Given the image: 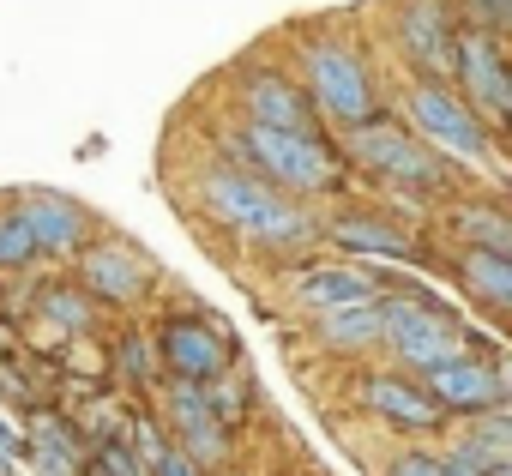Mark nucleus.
<instances>
[{
  "label": "nucleus",
  "instance_id": "obj_1",
  "mask_svg": "<svg viewBox=\"0 0 512 476\" xmlns=\"http://www.w3.org/2000/svg\"><path fill=\"white\" fill-rule=\"evenodd\" d=\"M187 193H193V211L211 229H223L229 242H241L253 254L290 260V254H314L326 242V217L314 211V199L284 193L278 181H266L260 169L235 163L229 151L205 157Z\"/></svg>",
  "mask_w": 512,
  "mask_h": 476
},
{
  "label": "nucleus",
  "instance_id": "obj_2",
  "mask_svg": "<svg viewBox=\"0 0 512 476\" xmlns=\"http://www.w3.org/2000/svg\"><path fill=\"white\" fill-rule=\"evenodd\" d=\"M235 163L260 169L266 181H278L284 193L296 199H338L356 169L344 157V139L338 133H296V127H253V121H235L223 127V145Z\"/></svg>",
  "mask_w": 512,
  "mask_h": 476
},
{
  "label": "nucleus",
  "instance_id": "obj_3",
  "mask_svg": "<svg viewBox=\"0 0 512 476\" xmlns=\"http://www.w3.org/2000/svg\"><path fill=\"white\" fill-rule=\"evenodd\" d=\"M290 61H296V73H302V85H308V97H314V109L332 133H350V127L386 115L374 67L344 31H302Z\"/></svg>",
  "mask_w": 512,
  "mask_h": 476
},
{
  "label": "nucleus",
  "instance_id": "obj_4",
  "mask_svg": "<svg viewBox=\"0 0 512 476\" xmlns=\"http://www.w3.org/2000/svg\"><path fill=\"white\" fill-rule=\"evenodd\" d=\"M338 139H344L350 169L368 175V181H380L386 193H428V199H440V193L458 187V163L440 157L404 115H398V121H392V115H374V121L350 127V133H338Z\"/></svg>",
  "mask_w": 512,
  "mask_h": 476
},
{
  "label": "nucleus",
  "instance_id": "obj_5",
  "mask_svg": "<svg viewBox=\"0 0 512 476\" xmlns=\"http://www.w3.org/2000/svg\"><path fill=\"white\" fill-rule=\"evenodd\" d=\"M398 115L458 169H488L494 163V127L470 109L464 91H452L446 79H410L398 97Z\"/></svg>",
  "mask_w": 512,
  "mask_h": 476
},
{
  "label": "nucleus",
  "instance_id": "obj_6",
  "mask_svg": "<svg viewBox=\"0 0 512 476\" xmlns=\"http://www.w3.org/2000/svg\"><path fill=\"white\" fill-rule=\"evenodd\" d=\"M380 314H386V356L410 374H434L440 362L452 356H470V332L422 290H398L386 284L380 296Z\"/></svg>",
  "mask_w": 512,
  "mask_h": 476
},
{
  "label": "nucleus",
  "instance_id": "obj_7",
  "mask_svg": "<svg viewBox=\"0 0 512 476\" xmlns=\"http://www.w3.org/2000/svg\"><path fill=\"white\" fill-rule=\"evenodd\" d=\"M392 43L416 79L458 85V49H464L458 0H392Z\"/></svg>",
  "mask_w": 512,
  "mask_h": 476
},
{
  "label": "nucleus",
  "instance_id": "obj_8",
  "mask_svg": "<svg viewBox=\"0 0 512 476\" xmlns=\"http://www.w3.org/2000/svg\"><path fill=\"white\" fill-rule=\"evenodd\" d=\"M157 416L169 422L175 446H181L205 476H223V470L235 464V428L217 416L205 380H175V374H169V380L157 386Z\"/></svg>",
  "mask_w": 512,
  "mask_h": 476
},
{
  "label": "nucleus",
  "instance_id": "obj_9",
  "mask_svg": "<svg viewBox=\"0 0 512 476\" xmlns=\"http://www.w3.org/2000/svg\"><path fill=\"white\" fill-rule=\"evenodd\" d=\"M235 121L253 127H296V133H332L302 85L296 67H272V61H247L235 73Z\"/></svg>",
  "mask_w": 512,
  "mask_h": 476
},
{
  "label": "nucleus",
  "instance_id": "obj_10",
  "mask_svg": "<svg viewBox=\"0 0 512 476\" xmlns=\"http://www.w3.org/2000/svg\"><path fill=\"white\" fill-rule=\"evenodd\" d=\"M356 404L380 422V428H392V434H440L446 422H452V410L434 398V386L422 380V374H410V368H368L362 380H356Z\"/></svg>",
  "mask_w": 512,
  "mask_h": 476
},
{
  "label": "nucleus",
  "instance_id": "obj_11",
  "mask_svg": "<svg viewBox=\"0 0 512 476\" xmlns=\"http://www.w3.org/2000/svg\"><path fill=\"white\" fill-rule=\"evenodd\" d=\"M73 278L103 302V308H121V314H133L151 290H157V260L139 248V242H127V235H97V242L79 254V266H73Z\"/></svg>",
  "mask_w": 512,
  "mask_h": 476
},
{
  "label": "nucleus",
  "instance_id": "obj_12",
  "mask_svg": "<svg viewBox=\"0 0 512 476\" xmlns=\"http://www.w3.org/2000/svg\"><path fill=\"white\" fill-rule=\"evenodd\" d=\"M380 296H386V278L362 260H296L290 278H284V302L308 320L338 314V308H362V302H380Z\"/></svg>",
  "mask_w": 512,
  "mask_h": 476
},
{
  "label": "nucleus",
  "instance_id": "obj_13",
  "mask_svg": "<svg viewBox=\"0 0 512 476\" xmlns=\"http://www.w3.org/2000/svg\"><path fill=\"white\" fill-rule=\"evenodd\" d=\"M458 91L470 97V109H476L500 139H512V49H506V37H488V31H470V25H464Z\"/></svg>",
  "mask_w": 512,
  "mask_h": 476
},
{
  "label": "nucleus",
  "instance_id": "obj_14",
  "mask_svg": "<svg viewBox=\"0 0 512 476\" xmlns=\"http://www.w3.org/2000/svg\"><path fill=\"white\" fill-rule=\"evenodd\" d=\"M157 350H163V368L175 380H223L235 362V338L211 320V314H163L157 320Z\"/></svg>",
  "mask_w": 512,
  "mask_h": 476
},
{
  "label": "nucleus",
  "instance_id": "obj_15",
  "mask_svg": "<svg viewBox=\"0 0 512 476\" xmlns=\"http://www.w3.org/2000/svg\"><path fill=\"white\" fill-rule=\"evenodd\" d=\"M13 199H19V211L31 217V229H37L49 266H79V254L103 235V223L91 217V205H79V199L61 193V187H25V193H13Z\"/></svg>",
  "mask_w": 512,
  "mask_h": 476
},
{
  "label": "nucleus",
  "instance_id": "obj_16",
  "mask_svg": "<svg viewBox=\"0 0 512 476\" xmlns=\"http://www.w3.org/2000/svg\"><path fill=\"white\" fill-rule=\"evenodd\" d=\"M91 452L97 446L79 428V416H61L49 404H37L25 416V464H31V476H85Z\"/></svg>",
  "mask_w": 512,
  "mask_h": 476
},
{
  "label": "nucleus",
  "instance_id": "obj_17",
  "mask_svg": "<svg viewBox=\"0 0 512 476\" xmlns=\"http://www.w3.org/2000/svg\"><path fill=\"white\" fill-rule=\"evenodd\" d=\"M422 380L434 386V398H440L452 416H488V410L512 404V398H506V380H500V362H488V356H452V362H440V368L422 374Z\"/></svg>",
  "mask_w": 512,
  "mask_h": 476
},
{
  "label": "nucleus",
  "instance_id": "obj_18",
  "mask_svg": "<svg viewBox=\"0 0 512 476\" xmlns=\"http://www.w3.org/2000/svg\"><path fill=\"white\" fill-rule=\"evenodd\" d=\"M326 248H338L350 260H392V266H404V260H416V235L404 223L380 217V211H338V217H326Z\"/></svg>",
  "mask_w": 512,
  "mask_h": 476
},
{
  "label": "nucleus",
  "instance_id": "obj_19",
  "mask_svg": "<svg viewBox=\"0 0 512 476\" xmlns=\"http://www.w3.org/2000/svg\"><path fill=\"white\" fill-rule=\"evenodd\" d=\"M452 278L464 284V296L488 314H512V254H494V248H470L458 242L452 254Z\"/></svg>",
  "mask_w": 512,
  "mask_h": 476
},
{
  "label": "nucleus",
  "instance_id": "obj_20",
  "mask_svg": "<svg viewBox=\"0 0 512 476\" xmlns=\"http://www.w3.org/2000/svg\"><path fill=\"white\" fill-rule=\"evenodd\" d=\"M37 320H43L61 344H73V338H91V332L103 326V302H97L79 278H55V284L37 290Z\"/></svg>",
  "mask_w": 512,
  "mask_h": 476
},
{
  "label": "nucleus",
  "instance_id": "obj_21",
  "mask_svg": "<svg viewBox=\"0 0 512 476\" xmlns=\"http://www.w3.org/2000/svg\"><path fill=\"white\" fill-rule=\"evenodd\" d=\"M314 344L332 350V356H374L386 350V314L380 302H362V308H338V314H320L314 320Z\"/></svg>",
  "mask_w": 512,
  "mask_h": 476
},
{
  "label": "nucleus",
  "instance_id": "obj_22",
  "mask_svg": "<svg viewBox=\"0 0 512 476\" xmlns=\"http://www.w3.org/2000/svg\"><path fill=\"white\" fill-rule=\"evenodd\" d=\"M109 374H121L133 392H157V386L169 380L163 350H157V326H151V332H145V326H127V332L115 338V350H109Z\"/></svg>",
  "mask_w": 512,
  "mask_h": 476
},
{
  "label": "nucleus",
  "instance_id": "obj_23",
  "mask_svg": "<svg viewBox=\"0 0 512 476\" xmlns=\"http://www.w3.org/2000/svg\"><path fill=\"white\" fill-rule=\"evenodd\" d=\"M452 235L470 248H494V254H512V211L500 199H464L452 211Z\"/></svg>",
  "mask_w": 512,
  "mask_h": 476
},
{
  "label": "nucleus",
  "instance_id": "obj_24",
  "mask_svg": "<svg viewBox=\"0 0 512 476\" xmlns=\"http://www.w3.org/2000/svg\"><path fill=\"white\" fill-rule=\"evenodd\" d=\"M380 476H488V470H482V458H470V452L452 440V452L398 446V452L386 458V470H380Z\"/></svg>",
  "mask_w": 512,
  "mask_h": 476
},
{
  "label": "nucleus",
  "instance_id": "obj_25",
  "mask_svg": "<svg viewBox=\"0 0 512 476\" xmlns=\"http://www.w3.org/2000/svg\"><path fill=\"white\" fill-rule=\"evenodd\" d=\"M31 266H49L43 242H37L31 217L19 211V199H7L0 205V272H31Z\"/></svg>",
  "mask_w": 512,
  "mask_h": 476
},
{
  "label": "nucleus",
  "instance_id": "obj_26",
  "mask_svg": "<svg viewBox=\"0 0 512 476\" xmlns=\"http://www.w3.org/2000/svg\"><path fill=\"white\" fill-rule=\"evenodd\" d=\"M205 392H211V404H217V416H223L229 428H241V422H247L253 392H247V374H241V368H229V374H223V380H211Z\"/></svg>",
  "mask_w": 512,
  "mask_h": 476
},
{
  "label": "nucleus",
  "instance_id": "obj_27",
  "mask_svg": "<svg viewBox=\"0 0 512 476\" xmlns=\"http://www.w3.org/2000/svg\"><path fill=\"white\" fill-rule=\"evenodd\" d=\"M458 13H464L470 31H488V37L512 43V0H458Z\"/></svg>",
  "mask_w": 512,
  "mask_h": 476
},
{
  "label": "nucleus",
  "instance_id": "obj_28",
  "mask_svg": "<svg viewBox=\"0 0 512 476\" xmlns=\"http://www.w3.org/2000/svg\"><path fill=\"white\" fill-rule=\"evenodd\" d=\"M0 476H25V428L0 416Z\"/></svg>",
  "mask_w": 512,
  "mask_h": 476
},
{
  "label": "nucleus",
  "instance_id": "obj_29",
  "mask_svg": "<svg viewBox=\"0 0 512 476\" xmlns=\"http://www.w3.org/2000/svg\"><path fill=\"white\" fill-rule=\"evenodd\" d=\"M151 476H205V470H199V464H193V458H187V452L175 446V452H169V458H163V464H157Z\"/></svg>",
  "mask_w": 512,
  "mask_h": 476
},
{
  "label": "nucleus",
  "instance_id": "obj_30",
  "mask_svg": "<svg viewBox=\"0 0 512 476\" xmlns=\"http://www.w3.org/2000/svg\"><path fill=\"white\" fill-rule=\"evenodd\" d=\"M500 380H506V398H512V356H500Z\"/></svg>",
  "mask_w": 512,
  "mask_h": 476
},
{
  "label": "nucleus",
  "instance_id": "obj_31",
  "mask_svg": "<svg viewBox=\"0 0 512 476\" xmlns=\"http://www.w3.org/2000/svg\"><path fill=\"white\" fill-rule=\"evenodd\" d=\"M85 476H103V470H97V464H91V470H85Z\"/></svg>",
  "mask_w": 512,
  "mask_h": 476
},
{
  "label": "nucleus",
  "instance_id": "obj_32",
  "mask_svg": "<svg viewBox=\"0 0 512 476\" xmlns=\"http://www.w3.org/2000/svg\"><path fill=\"white\" fill-rule=\"evenodd\" d=\"M223 476H229V470H223Z\"/></svg>",
  "mask_w": 512,
  "mask_h": 476
}]
</instances>
